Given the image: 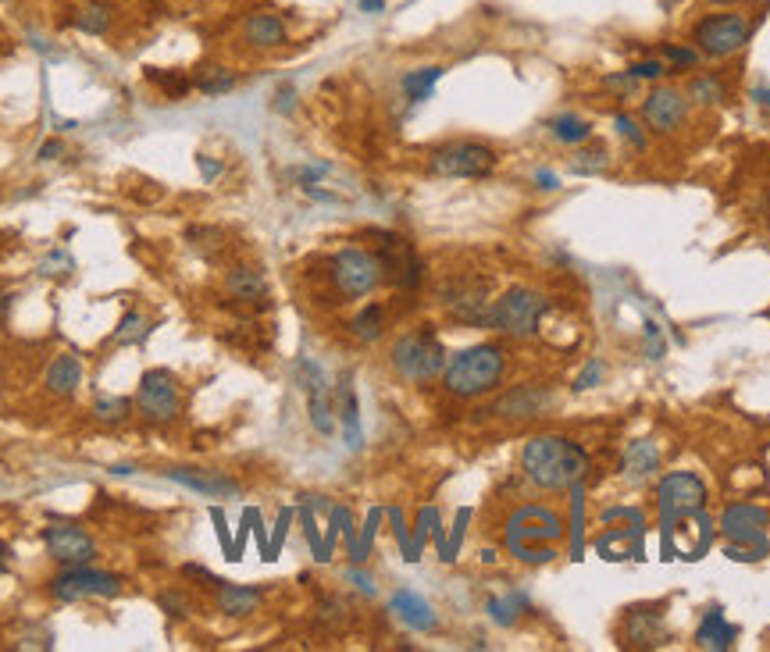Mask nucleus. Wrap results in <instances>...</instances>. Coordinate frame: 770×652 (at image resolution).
<instances>
[{
  "instance_id": "f257e3e1",
  "label": "nucleus",
  "mask_w": 770,
  "mask_h": 652,
  "mask_svg": "<svg viewBox=\"0 0 770 652\" xmlns=\"http://www.w3.org/2000/svg\"><path fill=\"white\" fill-rule=\"evenodd\" d=\"M521 471L539 489L564 492L574 485H585L589 453L567 435H535L521 449Z\"/></svg>"
},
{
  "instance_id": "f03ea898",
  "label": "nucleus",
  "mask_w": 770,
  "mask_h": 652,
  "mask_svg": "<svg viewBox=\"0 0 770 652\" xmlns=\"http://www.w3.org/2000/svg\"><path fill=\"white\" fill-rule=\"evenodd\" d=\"M503 375H507V350L500 343H478L446 360L443 385L457 400H478L485 392L500 389Z\"/></svg>"
},
{
  "instance_id": "7ed1b4c3",
  "label": "nucleus",
  "mask_w": 770,
  "mask_h": 652,
  "mask_svg": "<svg viewBox=\"0 0 770 652\" xmlns=\"http://www.w3.org/2000/svg\"><path fill=\"white\" fill-rule=\"evenodd\" d=\"M564 538V521H560L557 510L549 506H517L503 531V542H507V553L517 556L521 563H549L557 560V549L553 542Z\"/></svg>"
},
{
  "instance_id": "20e7f679",
  "label": "nucleus",
  "mask_w": 770,
  "mask_h": 652,
  "mask_svg": "<svg viewBox=\"0 0 770 652\" xmlns=\"http://www.w3.org/2000/svg\"><path fill=\"white\" fill-rule=\"evenodd\" d=\"M546 314H549V300L539 289L514 286L507 289L500 300H492L485 328L507 335V339H532V335H539Z\"/></svg>"
},
{
  "instance_id": "39448f33",
  "label": "nucleus",
  "mask_w": 770,
  "mask_h": 652,
  "mask_svg": "<svg viewBox=\"0 0 770 652\" xmlns=\"http://www.w3.org/2000/svg\"><path fill=\"white\" fill-rule=\"evenodd\" d=\"M389 360H393L396 367V375H403L407 382L414 385H428L435 382V378L443 375V367H446V350L443 343H439V335H435L432 325H421L414 328V332L400 335L393 343V350H389Z\"/></svg>"
},
{
  "instance_id": "423d86ee",
  "label": "nucleus",
  "mask_w": 770,
  "mask_h": 652,
  "mask_svg": "<svg viewBox=\"0 0 770 652\" xmlns=\"http://www.w3.org/2000/svg\"><path fill=\"white\" fill-rule=\"evenodd\" d=\"M749 36H753V22L746 11H713L703 15L692 25V47L710 61L735 58L738 50H746Z\"/></svg>"
},
{
  "instance_id": "0eeeda50",
  "label": "nucleus",
  "mask_w": 770,
  "mask_h": 652,
  "mask_svg": "<svg viewBox=\"0 0 770 652\" xmlns=\"http://www.w3.org/2000/svg\"><path fill=\"white\" fill-rule=\"evenodd\" d=\"M767 524L770 510L756 503H731L721 514V531L728 538L731 560H760L767 556Z\"/></svg>"
},
{
  "instance_id": "6e6552de",
  "label": "nucleus",
  "mask_w": 770,
  "mask_h": 652,
  "mask_svg": "<svg viewBox=\"0 0 770 652\" xmlns=\"http://www.w3.org/2000/svg\"><path fill=\"white\" fill-rule=\"evenodd\" d=\"M328 275H332V286L343 300H361V296L375 293L385 282V271L378 253L361 250V246H346L332 257L328 264Z\"/></svg>"
},
{
  "instance_id": "1a4fd4ad",
  "label": "nucleus",
  "mask_w": 770,
  "mask_h": 652,
  "mask_svg": "<svg viewBox=\"0 0 770 652\" xmlns=\"http://www.w3.org/2000/svg\"><path fill=\"white\" fill-rule=\"evenodd\" d=\"M496 150L475 143V139H464V143H446V147L432 150L428 157V168L443 179H485V175L496 168Z\"/></svg>"
},
{
  "instance_id": "9d476101",
  "label": "nucleus",
  "mask_w": 770,
  "mask_h": 652,
  "mask_svg": "<svg viewBox=\"0 0 770 652\" xmlns=\"http://www.w3.org/2000/svg\"><path fill=\"white\" fill-rule=\"evenodd\" d=\"M706 499H710V492L696 471H671L656 485V510H660L664 524L706 510Z\"/></svg>"
},
{
  "instance_id": "9b49d317",
  "label": "nucleus",
  "mask_w": 770,
  "mask_h": 652,
  "mask_svg": "<svg viewBox=\"0 0 770 652\" xmlns=\"http://www.w3.org/2000/svg\"><path fill=\"white\" fill-rule=\"evenodd\" d=\"M122 592V578L107 571H93L90 563L65 567L58 578H50V595L58 603H79V599H111Z\"/></svg>"
},
{
  "instance_id": "f8f14e48",
  "label": "nucleus",
  "mask_w": 770,
  "mask_h": 652,
  "mask_svg": "<svg viewBox=\"0 0 770 652\" xmlns=\"http://www.w3.org/2000/svg\"><path fill=\"white\" fill-rule=\"evenodd\" d=\"M136 410L154 424L175 421V414H179V385H175L172 371H164V367L143 371L140 389H136Z\"/></svg>"
},
{
  "instance_id": "ddd939ff",
  "label": "nucleus",
  "mask_w": 770,
  "mask_h": 652,
  "mask_svg": "<svg viewBox=\"0 0 770 652\" xmlns=\"http://www.w3.org/2000/svg\"><path fill=\"white\" fill-rule=\"evenodd\" d=\"M689 97L678 90V86H653V90L642 97V122L649 132L656 136H671L681 125L689 122Z\"/></svg>"
},
{
  "instance_id": "4468645a",
  "label": "nucleus",
  "mask_w": 770,
  "mask_h": 652,
  "mask_svg": "<svg viewBox=\"0 0 770 652\" xmlns=\"http://www.w3.org/2000/svg\"><path fill=\"white\" fill-rule=\"evenodd\" d=\"M378 239V261H382V271L385 278L393 282V286H403V289H414L421 282V261L414 246L407 243L403 236H393V232H375Z\"/></svg>"
},
{
  "instance_id": "2eb2a0df",
  "label": "nucleus",
  "mask_w": 770,
  "mask_h": 652,
  "mask_svg": "<svg viewBox=\"0 0 770 652\" xmlns=\"http://www.w3.org/2000/svg\"><path fill=\"white\" fill-rule=\"evenodd\" d=\"M43 542H47L50 560H58L61 567H79V563H90L97 556L93 538L79 528V524L68 521H50L43 528Z\"/></svg>"
},
{
  "instance_id": "dca6fc26",
  "label": "nucleus",
  "mask_w": 770,
  "mask_h": 652,
  "mask_svg": "<svg viewBox=\"0 0 770 652\" xmlns=\"http://www.w3.org/2000/svg\"><path fill=\"white\" fill-rule=\"evenodd\" d=\"M300 378H304V392H307V414L318 435H332L336 432V410H332V396H328V382L321 375V367L311 360H300L296 364Z\"/></svg>"
},
{
  "instance_id": "f3484780",
  "label": "nucleus",
  "mask_w": 770,
  "mask_h": 652,
  "mask_svg": "<svg viewBox=\"0 0 770 652\" xmlns=\"http://www.w3.org/2000/svg\"><path fill=\"white\" fill-rule=\"evenodd\" d=\"M660 467H664V446L656 439H635L624 446L617 471L628 485H646L660 474Z\"/></svg>"
},
{
  "instance_id": "a211bd4d",
  "label": "nucleus",
  "mask_w": 770,
  "mask_h": 652,
  "mask_svg": "<svg viewBox=\"0 0 770 652\" xmlns=\"http://www.w3.org/2000/svg\"><path fill=\"white\" fill-rule=\"evenodd\" d=\"M164 478L182 485V489H193L207 499H232L239 496V481H232L222 471H200V467H172L164 471Z\"/></svg>"
},
{
  "instance_id": "6ab92c4d",
  "label": "nucleus",
  "mask_w": 770,
  "mask_h": 652,
  "mask_svg": "<svg viewBox=\"0 0 770 652\" xmlns=\"http://www.w3.org/2000/svg\"><path fill=\"white\" fill-rule=\"evenodd\" d=\"M553 403V392L546 385H517L496 403V414L507 417V421H532V417H542Z\"/></svg>"
},
{
  "instance_id": "aec40b11",
  "label": "nucleus",
  "mask_w": 770,
  "mask_h": 652,
  "mask_svg": "<svg viewBox=\"0 0 770 652\" xmlns=\"http://www.w3.org/2000/svg\"><path fill=\"white\" fill-rule=\"evenodd\" d=\"M664 535H681L685 542L681 546H674L671 553H678L681 560H699V556L710 549L713 542V524L703 517V510L699 514H689V517H678V521L664 524Z\"/></svg>"
},
{
  "instance_id": "412c9836",
  "label": "nucleus",
  "mask_w": 770,
  "mask_h": 652,
  "mask_svg": "<svg viewBox=\"0 0 770 652\" xmlns=\"http://www.w3.org/2000/svg\"><path fill=\"white\" fill-rule=\"evenodd\" d=\"M443 303L446 310H450L453 318L464 321V325H485V318H489V296H485V286H453L443 293Z\"/></svg>"
},
{
  "instance_id": "4be33fe9",
  "label": "nucleus",
  "mask_w": 770,
  "mask_h": 652,
  "mask_svg": "<svg viewBox=\"0 0 770 652\" xmlns=\"http://www.w3.org/2000/svg\"><path fill=\"white\" fill-rule=\"evenodd\" d=\"M664 610H628L624 617V645L631 649H656L664 645Z\"/></svg>"
},
{
  "instance_id": "5701e85b",
  "label": "nucleus",
  "mask_w": 770,
  "mask_h": 652,
  "mask_svg": "<svg viewBox=\"0 0 770 652\" xmlns=\"http://www.w3.org/2000/svg\"><path fill=\"white\" fill-rule=\"evenodd\" d=\"M243 36H246V43L257 50H279L289 43L286 22H282L275 11H254V15H246Z\"/></svg>"
},
{
  "instance_id": "b1692460",
  "label": "nucleus",
  "mask_w": 770,
  "mask_h": 652,
  "mask_svg": "<svg viewBox=\"0 0 770 652\" xmlns=\"http://www.w3.org/2000/svg\"><path fill=\"white\" fill-rule=\"evenodd\" d=\"M389 610L396 613V617L407 624V628H414V631H435V613H432V606L421 599L418 592H410V588H400V592H393V599H389Z\"/></svg>"
},
{
  "instance_id": "393cba45",
  "label": "nucleus",
  "mask_w": 770,
  "mask_h": 652,
  "mask_svg": "<svg viewBox=\"0 0 770 652\" xmlns=\"http://www.w3.org/2000/svg\"><path fill=\"white\" fill-rule=\"evenodd\" d=\"M738 638V628L731 624L728 617H724L721 606H713V610H706V617L699 620V628H696V645L699 649H731Z\"/></svg>"
},
{
  "instance_id": "a878e982",
  "label": "nucleus",
  "mask_w": 770,
  "mask_h": 652,
  "mask_svg": "<svg viewBox=\"0 0 770 652\" xmlns=\"http://www.w3.org/2000/svg\"><path fill=\"white\" fill-rule=\"evenodd\" d=\"M82 375H86L82 360L75 357V353H61L58 360H50L43 382H47V389L54 392V396H72V392L82 385Z\"/></svg>"
},
{
  "instance_id": "bb28decb",
  "label": "nucleus",
  "mask_w": 770,
  "mask_h": 652,
  "mask_svg": "<svg viewBox=\"0 0 770 652\" xmlns=\"http://www.w3.org/2000/svg\"><path fill=\"white\" fill-rule=\"evenodd\" d=\"M257 606H261V588L229 585V581L218 585V610H222L225 617H250Z\"/></svg>"
},
{
  "instance_id": "cd10ccee",
  "label": "nucleus",
  "mask_w": 770,
  "mask_h": 652,
  "mask_svg": "<svg viewBox=\"0 0 770 652\" xmlns=\"http://www.w3.org/2000/svg\"><path fill=\"white\" fill-rule=\"evenodd\" d=\"M111 22H115V11L104 0H86V4H79L72 11V25L86 36H104L111 29Z\"/></svg>"
},
{
  "instance_id": "c85d7f7f",
  "label": "nucleus",
  "mask_w": 770,
  "mask_h": 652,
  "mask_svg": "<svg viewBox=\"0 0 770 652\" xmlns=\"http://www.w3.org/2000/svg\"><path fill=\"white\" fill-rule=\"evenodd\" d=\"M689 104H699V107H717L728 100V86L717 72H699L689 79V90H685Z\"/></svg>"
},
{
  "instance_id": "c756f323",
  "label": "nucleus",
  "mask_w": 770,
  "mask_h": 652,
  "mask_svg": "<svg viewBox=\"0 0 770 652\" xmlns=\"http://www.w3.org/2000/svg\"><path fill=\"white\" fill-rule=\"evenodd\" d=\"M225 286L243 303H261L264 296H268V282H264V275L254 268H232L229 278H225Z\"/></svg>"
},
{
  "instance_id": "7c9ffc66",
  "label": "nucleus",
  "mask_w": 770,
  "mask_h": 652,
  "mask_svg": "<svg viewBox=\"0 0 770 652\" xmlns=\"http://www.w3.org/2000/svg\"><path fill=\"white\" fill-rule=\"evenodd\" d=\"M549 132H553V139L564 143V147H582V143L592 139V125L585 122L582 115H574V111H564V115L549 118Z\"/></svg>"
},
{
  "instance_id": "2f4dec72",
  "label": "nucleus",
  "mask_w": 770,
  "mask_h": 652,
  "mask_svg": "<svg viewBox=\"0 0 770 652\" xmlns=\"http://www.w3.org/2000/svg\"><path fill=\"white\" fill-rule=\"evenodd\" d=\"M439 79H443V68H439V65L414 68V72H407L400 79V90H403V97H407L410 104H421V100L432 97L435 82H439Z\"/></svg>"
},
{
  "instance_id": "473e14b6",
  "label": "nucleus",
  "mask_w": 770,
  "mask_h": 652,
  "mask_svg": "<svg viewBox=\"0 0 770 652\" xmlns=\"http://www.w3.org/2000/svg\"><path fill=\"white\" fill-rule=\"evenodd\" d=\"M339 421H343L346 446L361 449V442H364V435H361V410H357V392H353L350 382H343V389H339Z\"/></svg>"
},
{
  "instance_id": "72a5a7b5",
  "label": "nucleus",
  "mask_w": 770,
  "mask_h": 652,
  "mask_svg": "<svg viewBox=\"0 0 770 652\" xmlns=\"http://www.w3.org/2000/svg\"><path fill=\"white\" fill-rule=\"evenodd\" d=\"M385 307H378V303H368L364 310H357L350 321V335L353 339H361V343H375V339H382L385 335Z\"/></svg>"
},
{
  "instance_id": "f704fd0d",
  "label": "nucleus",
  "mask_w": 770,
  "mask_h": 652,
  "mask_svg": "<svg viewBox=\"0 0 770 652\" xmlns=\"http://www.w3.org/2000/svg\"><path fill=\"white\" fill-rule=\"evenodd\" d=\"M610 168V150L603 143H592V147H574L571 157V172L574 175H603Z\"/></svg>"
},
{
  "instance_id": "c9c22d12",
  "label": "nucleus",
  "mask_w": 770,
  "mask_h": 652,
  "mask_svg": "<svg viewBox=\"0 0 770 652\" xmlns=\"http://www.w3.org/2000/svg\"><path fill=\"white\" fill-rule=\"evenodd\" d=\"M660 58L667 61L671 75H681V72H692V68L699 65V58H703V54H699L692 43H671V40H667V43H660Z\"/></svg>"
},
{
  "instance_id": "e433bc0d",
  "label": "nucleus",
  "mask_w": 770,
  "mask_h": 652,
  "mask_svg": "<svg viewBox=\"0 0 770 652\" xmlns=\"http://www.w3.org/2000/svg\"><path fill=\"white\" fill-rule=\"evenodd\" d=\"M193 86H197L204 97H222V93H229L232 86H236V75H232L229 68H204V72L193 79Z\"/></svg>"
},
{
  "instance_id": "4c0bfd02",
  "label": "nucleus",
  "mask_w": 770,
  "mask_h": 652,
  "mask_svg": "<svg viewBox=\"0 0 770 652\" xmlns=\"http://www.w3.org/2000/svg\"><path fill=\"white\" fill-rule=\"evenodd\" d=\"M143 335H147V318H143L140 310H129V314L118 321L115 335H111V343H115V346H129V343H136V339H143Z\"/></svg>"
},
{
  "instance_id": "58836bf2",
  "label": "nucleus",
  "mask_w": 770,
  "mask_h": 652,
  "mask_svg": "<svg viewBox=\"0 0 770 652\" xmlns=\"http://www.w3.org/2000/svg\"><path fill=\"white\" fill-rule=\"evenodd\" d=\"M614 129H617V136H621L624 143H631L635 150H646V132H642V125L635 122L628 111H617V115H614Z\"/></svg>"
},
{
  "instance_id": "ea45409f",
  "label": "nucleus",
  "mask_w": 770,
  "mask_h": 652,
  "mask_svg": "<svg viewBox=\"0 0 770 652\" xmlns=\"http://www.w3.org/2000/svg\"><path fill=\"white\" fill-rule=\"evenodd\" d=\"M517 606H525V595H510V599H489V613L500 628H510L517 620Z\"/></svg>"
},
{
  "instance_id": "a19ab883",
  "label": "nucleus",
  "mask_w": 770,
  "mask_h": 652,
  "mask_svg": "<svg viewBox=\"0 0 770 652\" xmlns=\"http://www.w3.org/2000/svg\"><path fill=\"white\" fill-rule=\"evenodd\" d=\"M603 90L614 93L617 100H628V97H635V93H639V79H635V75L624 68V72H614V75H607V79H603Z\"/></svg>"
},
{
  "instance_id": "79ce46f5",
  "label": "nucleus",
  "mask_w": 770,
  "mask_h": 652,
  "mask_svg": "<svg viewBox=\"0 0 770 652\" xmlns=\"http://www.w3.org/2000/svg\"><path fill=\"white\" fill-rule=\"evenodd\" d=\"M628 72L635 75L639 82H653V79H664V75H671V68H667L664 58H646V61H631Z\"/></svg>"
},
{
  "instance_id": "37998d69",
  "label": "nucleus",
  "mask_w": 770,
  "mask_h": 652,
  "mask_svg": "<svg viewBox=\"0 0 770 652\" xmlns=\"http://www.w3.org/2000/svg\"><path fill=\"white\" fill-rule=\"evenodd\" d=\"M132 410L129 400H97L93 403V414H97V421H107V424H118L125 421Z\"/></svg>"
},
{
  "instance_id": "c03bdc74",
  "label": "nucleus",
  "mask_w": 770,
  "mask_h": 652,
  "mask_svg": "<svg viewBox=\"0 0 770 652\" xmlns=\"http://www.w3.org/2000/svg\"><path fill=\"white\" fill-rule=\"evenodd\" d=\"M642 350H646L649 360H660L667 350L664 343V328L656 325V321H646V328H642Z\"/></svg>"
},
{
  "instance_id": "a18cd8bd",
  "label": "nucleus",
  "mask_w": 770,
  "mask_h": 652,
  "mask_svg": "<svg viewBox=\"0 0 770 652\" xmlns=\"http://www.w3.org/2000/svg\"><path fill=\"white\" fill-rule=\"evenodd\" d=\"M603 375H607V364H603V360L592 357L589 364L582 367V375L574 378V392H589V389H596V385L603 382Z\"/></svg>"
},
{
  "instance_id": "49530a36",
  "label": "nucleus",
  "mask_w": 770,
  "mask_h": 652,
  "mask_svg": "<svg viewBox=\"0 0 770 652\" xmlns=\"http://www.w3.org/2000/svg\"><path fill=\"white\" fill-rule=\"evenodd\" d=\"M150 79H157L164 86V93L172 100H179V97H186L189 90H193V79H175V75H157L154 68H150Z\"/></svg>"
},
{
  "instance_id": "de8ad7c7",
  "label": "nucleus",
  "mask_w": 770,
  "mask_h": 652,
  "mask_svg": "<svg viewBox=\"0 0 770 652\" xmlns=\"http://www.w3.org/2000/svg\"><path fill=\"white\" fill-rule=\"evenodd\" d=\"M289 521H293V510H282L279 524H275V538H271V546H268V560H275V556H279V549H282V538H286V528H289Z\"/></svg>"
},
{
  "instance_id": "09e8293b",
  "label": "nucleus",
  "mask_w": 770,
  "mask_h": 652,
  "mask_svg": "<svg viewBox=\"0 0 770 652\" xmlns=\"http://www.w3.org/2000/svg\"><path fill=\"white\" fill-rule=\"evenodd\" d=\"M346 578H350L353 585L361 588L364 595H375V578H368V574H361V571H357V563H353L350 571H346Z\"/></svg>"
},
{
  "instance_id": "8fccbe9b",
  "label": "nucleus",
  "mask_w": 770,
  "mask_h": 652,
  "mask_svg": "<svg viewBox=\"0 0 770 652\" xmlns=\"http://www.w3.org/2000/svg\"><path fill=\"white\" fill-rule=\"evenodd\" d=\"M211 521H214V528H218V538H222L225 556H229V560H232V542H229V528H225V517H222V510H211Z\"/></svg>"
},
{
  "instance_id": "3c124183",
  "label": "nucleus",
  "mask_w": 770,
  "mask_h": 652,
  "mask_svg": "<svg viewBox=\"0 0 770 652\" xmlns=\"http://www.w3.org/2000/svg\"><path fill=\"white\" fill-rule=\"evenodd\" d=\"M535 186L546 189V193H553V189H560L557 172H546V168H539V172H535Z\"/></svg>"
},
{
  "instance_id": "603ef678",
  "label": "nucleus",
  "mask_w": 770,
  "mask_h": 652,
  "mask_svg": "<svg viewBox=\"0 0 770 652\" xmlns=\"http://www.w3.org/2000/svg\"><path fill=\"white\" fill-rule=\"evenodd\" d=\"M61 154H65V143H61V139H50V143L40 147V161H58Z\"/></svg>"
},
{
  "instance_id": "864d4df0",
  "label": "nucleus",
  "mask_w": 770,
  "mask_h": 652,
  "mask_svg": "<svg viewBox=\"0 0 770 652\" xmlns=\"http://www.w3.org/2000/svg\"><path fill=\"white\" fill-rule=\"evenodd\" d=\"M321 175H328V164H311V168H304V172H300V182H304V189H307V186H314Z\"/></svg>"
},
{
  "instance_id": "5fc2aeb1",
  "label": "nucleus",
  "mask_w": 770,
  "mask_h": 652,
  "mask_svg": "<svg viewBox=\"0 0 770 652\" xmlns=\"http://www.w3.org/2000/svg\"><path fill=\"white\" fill-rule=\"evenodd\" d=\"M161 610H172V617H182V613H186V603H182L179 595H161Z\"/></svg>"
},
{
  "instance_id": "6e6d98bb",
  "label": "nucleus",
  "mask_w": 770,
  "mask_h": 652,
  "mask_svg": "<svg viewBox=\"0 0 770 652\" xmlns=\"http://www.w3.org/2000/svg\"><path fill=\"white\" fill-rule=\"evenodd\" d=\"M200 161V172H204V179H214V175L222 172V164H214V161H207V154H200L197 157Z\"/></svg>"
},
{
  "instance_id": "4d7b16f0",
  "label": "nucleus",
  "mask_w": 770,
  "mask_h": 652,
  "mask_svg": "<svg viewBox=\"0 0 770 652\" xmlns=\"http://www.w3.org/2000/svg\"><path fill=\"white\" fill-rule=\"evenodd\" d=\"M357 4H361L364 15H382L385 11V0H357Z\"/></svg>"
},
{
  "instance_id": "13d9d810",
  "label": "nucleus",
  "mask_w": 770,
  "mask_h": 652,
  "mask_svg": "<svg viewBox=\"0 0 770 652\" xmlns=\"http://www.w3.org/2000/svg\"><path fill=\"white\" fill-rule=\"evenodd\" d=\"M275 107H279V111H289V107H293V90H282L279 93V104H275Z\"/></svg>"
},
{
  "instance_id": "bf43d9fd",
  "label": "nucleus",
  "mask_w": 770,
  "mask_h": 652,
  "mask_svg": "<svg viewBox=\"0 0 770 652\" xmlns=\"http://www.w3.org/2000/svg\"><path fill=\"white\" fill-rule=\"evenodd\" d=\"M4 571H8V549L0 546V574H4Z\"/></svg>"
},
{
  "instance_id": "052dcab7",
  "label": "nucleus",
  "mask_w": 770,
  "mask_h": 652,
  "mask_svg": "<svg viewBox=\"0 0 770 652\" xmlns=\"http://www.w3.org/2000/svg\"><path fill=\"white\" fill-rule=\"evenodd\" d=\"M753 97H756V100H760V104H770V90H756V93H753Z\"/></svg>"
},
{
  "instance_id": "680f3d73",
  "label": "nucleus",
  "mask_w": 770,
  "mask_h": 652,
  "mask_svg": "<svg viewBox=\"0 0 770 652\" xmlns=\"http://www.w3.org/2000/svg\"><path fill=\"white\" fill-rule=\"evenodd\" d=\"M706 4H717V8H724V4H738V0H706Z\"/></svg>"
},
{
  "instance_id": "e2e57ef3",
  "label": "nucleus",
  "mask_w": 770,
  "mask_h": 652,
  "mask_svg": "<svg viewBox=\"0 0 770 652\" xmlns=\"http://www.w3.org/2000/svg\"><path fill=\"white\" fill-rule=\"evenodd\" d=\"M767 318H770V310H767Z\"/></svg>"
}]
</instances>
